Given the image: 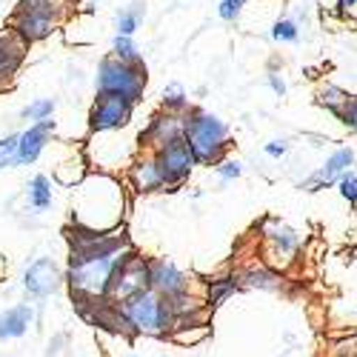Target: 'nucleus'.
<instances>
[{
    "mask_svg": "<svg viewBox=\"0 0 357 357\" xmlns=\"http://www.w3.org/2000/svg\"><path fill=\"white\" fill-rule=\"evenodd\" d=\"M69 269L66 283L72 289V297H106L112 278L132 252L126 229L114 231H92L83 226H69Z\"/></svg>",
    "mask_w": 357,
    "mask_h": 357,
    "instance_id": "obj_1",
    "label": "nucleus"
},
{
    "mask_svg": "<svg viewBox=\"0 0 357 357\" xmlns=\"http://www.w3.org/2000/svg\"><path fill=\"white\" fill-rule=\"evenodd\" d=\"M126 195L123 183L112 174L89 172L86 181L75 189L72 223L92 231H114L123 226Z\"/></svg>",
    "mask_w": 357,
    "mask_h": 357,
    "instance_id": "obj_2",
    "label": "nucleus"
},
{
    "mask_svg": "<svg viewBox=\"0 0 357 357\" xmlns=\"http://www.w3.org/2000/svg\"><path fill=\"white\" fill-rule=\"evenodd\" d=\"M192 149V155L197 160V166H220L231 149V135L229 126L220 121L218 114L206 112L200 106H195L186 117V137H183Z\"/></svg>",
    "mask_w": 357,
    "mask_h": 357,
    "instance_id": "obj_3",
    "label": "nucleus"
},
{
    "mask_svg": "<svg viewBox=\"0 0 357 357\" xmlns=\"http://www.w3.org/2000/svg\"><path fill=\"white\" fill-rule=\"evenodd\" d=\"M63 17H66V3H54V0L23 3V0H17V6L9 17V32L17 35L26 46H32L52 38L63 26Z\"/></svg>",
    "mask_w": 357,
    "mask_h": 357,
    "instance_id": "obj_4",
    "label": "nucleus"
},
{
    "mask_svg": "<svg viewBox=\"0 0 357 357\" xmlns=\"http://www.w3.org/2000/svg\"><path fill=\"white\" fill-rule=\"evenodd\" d=\"M129 323L132 335H143V337H169L174 329V320L169 312L166 297H160L155 289H146L129 301L117 303Z\"/></svg>",
    "mask_w": 357,
    "mask_h": 357,
    "instance_id": "obj_5",
    "label": "nucleus"
},
{
    "mask_svg": "<svg viewBox=\"0 0 357 357\" xmlns=\"http://www.w3.org/2000/svg\"><path fill=\"white\" fill-rule=\"evenodd\" d=\"M146 63H123L109 54L98 66V95H114L137 106L146 95Z\"/></svg>",
    "mask_w": 357,
    "mask_h": 357,
    "instance_id": "obj_6",
    "label": "nucleus"
},
{
    "mask_svg": "<svg viewBox=\"0 0 357 357\" xmlns=\"http://www.w3.org/2000/svg\"><path fill=\"white\" fill-rule=\"evenodd\" d=\"M260 241H263V263L275 272L289 269L297 249H301V234L275 218L260 223Z\"/></svg>",
    "mask_w": 357,
    "mask_h": 357,
    "instance_id": "obj_7",
    "label": "nucleus"
},
{
    "mask_svg": "<svg viewBox=\"0 0 357 357\" xmlns=\"http://www.w3.org/2000/svg\"><path fill=\"white\" fill-rule=\"evenodd\" d=\"M146 289H152V257H143V255L132 252L121 266H117L106 297L112 303H123Z\"/></svg>",
    "mask_w": 357,
    "mask_h": 357,
    "instance_id": "obj_8",
    "label": "nucleus"
},
{
    "mask_svg": "<svg viewBox=\"0 0 357 357\" xmlns=\"http://www.w3.org/2000/svg\"><path fill=\"white\" fill-rule=\"evenodd\" d=\"M186 117L189 114H174V112H155L152 117H149L146 129L137 135V152H163L166 146L172 143H181L186 137Z\"/></svg>",
    "mask_w": 357,
    "mask_h": 357,
    "instance_id": "obj_9",
    "label": "nucleus"
},
{
    "mask_svg": "<svg viewBox=\"0 0 357 357\" xmlns=\"http://www.w3.org/2000/svg\"><path fill=\"white\" fill-rule=\"evenodd\" d=\"M132 114H135V106L129 100L114 95H98L92 109H89V132L106 135V132L126 129L132 123Z\"/></svg>",
    "mask_w": 357,
    "mask_h": 357,
    "instance_id": "obj_10",
    "label": "nucleus"
},
{
    "mask_svg": "<svg viewBox=\"0 0 357 357\" xmlns=\"http://www.w3.org/2000/svg\"><path fill=\"white\" fill-rule=\"evenodd\" d=\"M63 280H66V272L61 269V263L54 257H38L23 272V289L32 301H43V297L54 294L63 286Z\"/></svg>",
    "mask_w": 357,
    "mask_h": 357,
    "instance_id": "obj_11",
    "label": "nucleus"
},
{
    "mask_svg": "<svg viewBox=\"0 0 357 357\" xmlns=\"http://www.w3.org/2000/svg\"><path fill=\"white\" fill-rule=\"evenodd\" d=\"M158 163H160V172H163V181H166L169 192L181 189L192 177L195 166H197V160H195V155H192V149H189L186 140L172 143V146L163 149V152H158Z\"/></svg>",
    "mask_w": 357,
    "mask_h": 357,
    "instance_id": "obj_12",
    "label": "nucleus"
},
{
    "mask_svg": "<svg viewBox=\"0 0 357 357\" xmlns=\"http://www.w3.org/2000/svg\"><path fill=\"white\" fill-rule=\"evenodd\" d=\"M354 166V149L351 146H340L335 152L326 158V163L320 169H314L306 181L301 183L303 192H320V189H329L332 183H337L346 172H351Z\"/></svg>",
    "mask_w": 357,
    "mask_h": 357,
    "instance_id": "obj_13",
    "label": "nucleus"
},
{
    "mask_svg": "<svg viewBox=\"0 0 357 357\" xmlns=\"http://www.w3.org/2000/svg\"><path fill=\"white\" fill-rule=\"evenodd\" d=\"M129 186L137 195H155V192H166V181L158 163L155 152H137L129 163Z\"/></svg>",
    "mask_w": 357,
    "mask_h": 357,
    "instance_id": "obj_14",
    "label": "nucleus"
},
{
    "mask_svg": "<svg viewBox=\"0 0 357 357\" xmlns=\"http://www.w3.org/2000/svg\"><path fill=\"white\" fill-rule=\"evenodd\" d=\"M26 43L12 35L9 29L6 32H0V95L9 92V89L15 86L23 63H26Z\"/></svg>",
    "mask_w": 357,
    "mask_h": 357,
    "instance_id": "obj_15",
    "label": "nucleus"
},
{
    "mask_svg": "<svg viewBox=\"0 0 357 357\" xmlns=\"http://www.w3.org/2000/svg\"><path fill=\"white\" fill-rule=\"evenodd\" d=\"M152 289L160 294V297H177L183 291H192V278L177 269V266L166 257H152Z\"/></svg>",
    "mask_w": 357,
    "mask_h": 357,
    "instance_id": "obj_16",
    "label": "nucleus"
},
{
    "mask_svg": "<svg viewBox=\"0 0 357 357\" xmlns=\"http://www.w3.org/2000/svg\"><path fill=\"white\" fill-rule=\"evenodd\" d=\"M52 135H54V121L32 123L26 132H20L17 160H15V166H32V163H38L40 155L46 152V146L52 143Z\"/></svg>",
    "mask_w": 357,
    "mask_h": 357,
    "instance_id": "obj_17",
    "label": "nucleus"
},
{
    "mask_svg": "<svg viewBox=\"0 0 357 357\" xmlns=\"http://www.w3.org/2000/svg\"><path fill=\"white\" fill-rule=\"evenodd\" d=\"M35 320L32 303H17L6 312H0V340H15L29 332V326Z\"/></svg>",
    "mask_w": 357,
    "mask_h": 357,
    "instance_id": "obj_18",
    "label": "nucleus"
},
{
    "mask_svg": "<svg viewBox=\"0 0 357 357\" xmlns=\"http://www.w3.org/2000/svg\"><path fill=\"white\" fill-rule=\"evenodd\" d=\"M237 280H241V289H260V291H280L283 289L280 272L269 269L266 263H249L243 272H237Z\"/></svg>",
    "mask_w": 357,
    "mask_h": 357,
    "instance_id": "obj_19",
    "label": "nucleus"
},
{
    "mask_svg": "<svg viewBox=\"0 0 357 357\" xmlns=\"http://www.w3.org/2000/svg\"><path fill=\"white\" fill-rule=\"evenodd\" d=\"M237 291H241V280H237V275H220V278H212L209 283H206L203 301H206V306H209V312H215Z\"/></svg>",
    "mask_w": 357,
    "mask_h": 357,
    "instance_id": "obj_20",
    "label": "nucleus"
},
{
    "mask_svg": "<svg viewBox=\"0 0 357 357\" xmlns=\"http://www.w3.org/2000/svg\"><path fill=\"white\" fill-rule=\"evenodd\" d=\"M314 100H317L320 109H326V112L335 114L337 121H340L343 112H346V106H349V100H351V95L346 92L343 86H337V83H320Z\"/></svg>",
    "mask_w": 357,
    "mask_h": 357,
    "instance_id": "obj_21",
    "label": "nucleus"
},
{
    "mask_svg": "<svg viewBox=\"0 0 357 357\" xmlns=\"http://www.w3.org/2000/svg\"><path fill=\"white\" fill-rule=\"evenodd\" d=\"M26 200L35 212H46L54 203V189H52V177L49 174H35L26 186Z\"/></svg>",
    "mask_w": 357,
    "mask_h": 357,
    "instance_id": "obj_22",
    "label": "nucleus"
},
{
    "mask_svg": "<svg viewBox=\"0 0 357 357\" xmlns=\"http://www.w3.org/2000/svg\"><path fill=\"white\" fill-rule=\"evenodd\" d=\"M86 174H89V166H86V158L77 155V158H69L63 160L61 166L54 169V181L66 186V189H77L83 181H86Z\"/></svg>",
    "mask_w": 357,
    "mask_h": 357,
    "instance_id": "obj_23",
    "label": "nucleus"
},
{
    "mask_svg": "<svg viewBox=\"0 0 357 357\" xmlns=\"http://www.w3.org/2000/svg\"><path fill=\"white\" fill-rule=\"evenodd\" d=\"M209 335H212L209 323H197V326H183V329H174L169 335V340L177 343V346H183V349H195V346H200Z\"/></svg>",
    "mask_w": 357,
    "mask_h": 357,
    "instance_id": "obj_24",
    "label": "nucleus"
},
{
    "mask_svg": "<svg viewBox=\"0 0 357 357\" xmlns=\"http://www.w3.org/2000/svg\"><path fill=\"white\" fill-rule=\"evenodd\" d=\"M143 17H146V9H143L140 3H132V6H126L123 12H117V17H114V26H117V35H126V38H135V32H137V29H140Z\"/></svg>",
    "mask_w": 357,
    "mask_h": 357,
    "instance_id": "obj_25",
    "label": "nucleus"
},
{
    "mask_svg": "<svg viewBox=\"0 0 357 357\" xmlns=\"http://www.w3.org/2000/svg\"><path fill=\"white\" fill-rule=\"evenodd\" d=\"M112 57H117V61H123V63H143V54H140L135 38H126V35H114Z\"/></svg>",
    "mask_w": 357,
    "mask_h": 357,
    "instance_id": "obj_26",
    "label": "nucleus"
},
{
    "mask_svg": "<svg viewBox=\"0 0 357 357\" xmlns=\"http://www.w3.org/2000/svg\"><path fill=\"white\" fill-rule=\"evenodd\" d=\"M160 109L166 112H174V114H189L195 106L189 103V95L183 92L181 86H169L163 92V100H160Z\"/></svg>",
    "mask_w": 357,
    "mask_h": 357,
    "instance_id": "obj_27",
    "label": "nucleus"
},
{
    "mask_svg": "<svg viewBox=\"0 0 357 357\" xmlns=\"http://www.w3.org/2000/svg\"><path fill=\"white\" fill-rule=\"evenodd\" d=\"M54 109H57L54 98H38V100H32L23 109V117L26 121H32V123H43V121H52Z\"/></svg>",
    "mask_w": 357,
    "mask_h": 357,
    "instance_id": "obj_28",
    "label": "nucleus"
},
{
    "mask_svg": "<svg viewBox=\"0 0 357 357\" xmlns=\"http://www.w3.org/2000/svg\"><path fill=\"white\" fill-rule=\"evenodd\" d=\"M269 38L275 43H294L297 38H301V29H297V23L291 17H280V20H275Z\"/></svg>",
    "mask_w": 357,
    "mask_h": 357,
    "instance_id": "obj_29",
    "label": "nucleus"
},
{
    "mask_svg": "<svg viewBox=\"0 0 357 357\" xmlns=\"http://www.w3.org/2000/svg\"><path fill=\"white\" fill-rule=\"evenodd\" d=\"M17 143H20V135L0 137V169L15 166V160H17Z\"/></svg>",
    "mask_w": 357,
    "mask_h": 357,
    "instance_id": "obj_30",
    "label": "nucleus"
},
{
    "mask_svg": "<svg viewBox=\"0 0 357 357\" xmlns=\"http://www.w3.org/2000/svg\"><path fill=\"white\" fill-rule=\"evenodd\" d=\"M337 192H340V197L349 206H354V209H357V172H346L340 177V181H337Z\"/></svg>",
    "mask_w": 357,
    "mask_h": 357,
    "instance_id": "obj_31",
    "label": "nucleus"
},
{
    "mask_svg": "<svg viewBox=\"0 0 357 357\" xmlns=\"http://www.w3.org/2000/svg\"><path fill=\"white\" fill-rule=\"evenodd\" d=\"M243 6H246V0H220L218 15H220V20H226V23H234L237 17H241Z\"/></svg>",
    "mask_w": 357,
    "mask_h": 357,
    "instance_id": "obj_32",
    "label": "nucleus"
},
{
    "mask_svg": "<svg viewBox=\"0 0 357 357\" xmlns=\"http://www.w3.org/2000/svg\"><path fill=\"white\" fill-rule=\"evenodd\" d=\"M215 172H218V177H220L223 183H229V181H237V177L243 174V163H241V160H231V158H226V160H223V163H220Z\"/></svg>",
    "mask_w": 357,
    "mask_h": 357,
    "instance_id": "obj_33",
    "label": "nucleus"
},
{
    "mask_svg": "<svg viewBox=\"0 0 357 357\" xmlns=\"http://www.w3.org/2000/svg\"><path fill=\"white\" fill-rule=\"evenodd\" d=\"M340 123H343L349 132L357 135V95H351V100H349V106H346V112H343V117H340Z\"/></svg>",
    "mask_w": 357,
    "mask_h": 357,
    "instance_id": "obj_34",
    "label": "nucleus"
},
{
    "mask_svg": "<svg viewBox=\"0 0 357 357\" xmlns=\"http://www.w3.org/2000/svg\"><path fill=\"white\" fill-rule=\"evenodd\" d=\"M337 15H340L346 23L357 26V0H337Z\"/></svg>",
    "mask_w": 357,
    "mask_h": 357,
    "instance_id": "obj_35",
    "label": "nucleus"
},
{
    "mask_svg": "<svg viewBox=\"0 0 357 357\" xmlns=\"http://www.w3.org/2000/svg\"><path fill=\"white\" fill-rule=\"evenodd\" d=\"M263 152H266V158L280 160V158L289 152V143H286V140H269V143L263 146Z\"/></svg>",
    "mask_w": 357,
    "mask_h": 357,
    "instance_id": "obj_36",
    "label": "nucleus"
},
{
    "mask_svg": "<svg viewBox=\"0 0 357 357\" xmlns=\"http://www.w3.org/2000/svg\"><path fill=\"white\" fill-rule=\"evenodd\" d=\"M266 83H269V89L278 95V98H283L286 95V80L278 75V72H266Z\"/></svg>",
    "mask_w": 357,
    "mask_h": 357,
    "instance_id": "obj_37",
    "label": "nucleus"
},
{
    "mask_svg": "<svg viewBox=\"0 0 357 357\" xmlns=\"http://www.w3.org/2000/svg\"><path fill=\"white\" fill-rule=\"evenodd\" d=\"M6 275H9V263H6V257L0 255V283L6 280Z\"/></svg>",
    "mask_w": 357,
    "mask_h": 357,
    "instance_id": "obj_38",
    "label": "nucleus"
},
{
    "mask_svg": "<svg viewBox=\"0 0 357 357\" xmlns=\"http://www.w3.org/2000/svg\"><path fill=\"white\" fill-rule=\"evenodd\" d=\"M351 343H354V357H357V329H354V335H351Z\"/></svg>",
    "mask_w": 357,
    "mask_h": 357,
    "instance_id": "obj_39",
    "label": "nucleus"
},
{
    "mask_svg": "<svg viewBox=\"0 0 357 357\" xmlns=\"http://www.w3.org/2000/svg\"><path fill=\"white\" fill-rule=\"evenodd\" d=\"M23 3H38V0H23ZM54 3H66V0H54Z\"/></svg>",
    "mask_w": 357,
    "mask_h": 357,
    "instance_id": "obj_40",
    "label": "nucleus"
},
{
    "mask_svg": "<svg viewBox=\"0 0 357 357\" xmlns=\"http://www.w3.org/2000/svg\"><path fill=\"white\" fill-rule=\"evenodd\" d=\"M132 357H140V354H132Z\"/></svg>",
    "mask_w": 357,
    "mask_h": 357,
    "instance_id": "obj_41",
    "label": "nucleus"
}]
</instances>
